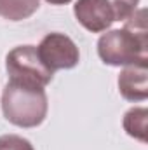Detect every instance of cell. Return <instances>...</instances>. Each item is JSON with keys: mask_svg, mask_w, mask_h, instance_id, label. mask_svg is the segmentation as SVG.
I'll list each match as a JSON object with an SVG mask.
<instances>
[{"mask_svg": "<svg viewBox=\"0 0 148 150\" xmlns=\"http://www.w3.org/2000/svg\"><path fill=\"white\" fill-rule=\"evenodd\" d=\"M145 18L147 11L140 9L124 21V28L111 30L99 37L98 54L105 65H148V30Z\"/></svg>", "mask_w": 148, "mask_h": 150, "instance_id": "1", "label": "cell"}, {"mask_svg": "<svg viewBox=\"0 0 148 150\" xmlns=\"http://www.w3.org/2000/svg\"><path fill=\"white\" fill-rule=\"evenodd\" d=\"M47 94L44 87L9 80L2 93L4 117L18 127H37L47 117Z\"/></svg>", "mask_w": 148, "mask_h": 150, "instance_id": "2", "label": "cell"}, {"mask_svg": "<svg viewBox=\"0 0 148 150\" xmlns=\"http://www.w3.org/2000/svg\"><path fill=\"white\" fill-rule=\"evenodd\" d=\"M5 70L9 80L33 84L45 87L52 80V72L40 61L35 45H18L5 58Z\"/></svg>", "mask_w": 148, "mask_h": 150, "instance_id": "3", "label": "cell"}, {"mask_svg": "<svg viewBox=\"0 0 148 150\" xmlns=\"http://www.w3.org/2000/svg\"><path fill=\"white\" fill-rule=\"evenodd\" d=\"M38 58L47 70H70L78 65V47L65 33H49L40 40L37 47Z\"/></svg>", "mask_w": 148, "mask_h": 150, "instance_id": "4", "label": "cell"}, {"mask_svg": "<svg viewBox=\"0 0 148 150\" xmlns=\"http://www.w3.org/2000/svg\"><path fill=\"white\" fill-rule=\"evenodd\" d=\"M73 14L77 21L92 33L108 30L115 21V14L106 0H78L73 5Z\"/></svg>", "mask_w": 148, "mask_h": 150, "instance_id": "5", "label": "cell"}, {"mask_svg": "<svg viewBox=\"0 0 148 150\" xmlns=\"http://www.w3.org/2000/svg\"><path fill=\"white\" fill-rule=\"evenodd\" d=\"M148 65L125 67L118 75V91L129 101H143L148 96Z\"/></svg>", "mask_w": 148, "mask_h": 150, "instance_id": "6", "label": "cell"}, {"mask_svg": "<svg viewBox=\"0 0 148 150\" xmlns=\"http://www.w3.org/2000/svg\"><path fill=\"white\" fill-rule=\"evenodd\" d=\"M40 0H0V18L7 21H23L33 16Z\"/></svg>", "mask_w": 148, "mask_h": 150, "instance_id": "7", "label": "cell"}, {"mask_svg": "<svg viewBox=\"0 0 148 150\" xmlns=\"http://www.w3.org/2000/svg\"><path fill=\"white\" fill-rule=\"evenodd\" d=\"M147 108H131L124 115V129L129 136L134 140H140L141 143L148 142V131H147Z\"/></svg>", "mask_w": 148, "mask_h": 150, "instance_id": "8", "label": "cell"}, {"mask_svg": "<svg viewBox=\"0 0 148 150\" xmlns=\"http://www.w3.org/2000/svg\"><path fill=\"white\" fill-rule=\"evenodd\" d=\"M110 4L111 11L115 14V21H125L129 19L136 11L140 0H106Z\"/></svg>", "mask_w": 148, "mask_h": 150, "instance_id": "9", "label": "cell"}, {"mask_svg": "<svg viewBox=\"0 0 148 150\" xmlns=\"http://www.w3.org/2000/svg\"><path fill=\"white\" fill-rule=\"evenodd\" d=\"M0 150H35V149L23 136L4 134V136H0Z\"/></svg>", "mask_w": 148, "mask_h": 150, "instance_id": "10", "label": "cell"}, {"mask_svg": "<svg viewBox=\"0 0 148 150\" xmlns=\"http://www.w3.org/2000/svg\"><path fill=\"white\" fill-rule=\"evenodd\" d=\"M45 2H49V4H52V5H63V4H68V2H72V0H45Z\"/></svg>", "mask_w": 148, "mask_h": 150, "instance_id": "11", "label": "cell"}]
</instances>
